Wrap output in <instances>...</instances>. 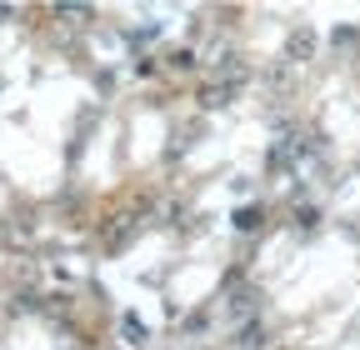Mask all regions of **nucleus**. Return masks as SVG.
Returning a JSON list of instances; mask_svg holds the SVG:
<instances>
[{"mask_svg":"<svg viewBox=\"0 0 360 350\" xmlns=\"http://www.w3.org/2000/svg\"><path fill=\"white\" fill-rule=\"evenodd\" d=\"M135 231H141V221H130V215H115V226H105V245L120 250V245L135 240Z\"/></svg>","mask_w":360,"mask_h":350,"instance_id":"f257e3e1","label":"nucleus"},{"mask_svg":"<svg viewBox=\"0 0 360 350\" xmlns=\"http://www.w3.org/2000/svg\"><path fill=\"white\" fill-rule=\"evenodd\" d=\"M231 96H236V85H225V80H210V85H200V105H205V110H220V105H231Z\"/></svg>","mask_w":360,"mask_h":350,"instance_id":"f03ea898","label":"nucleus"},{"mask_svg":"<svg viewBox=\"0 0 360 350\" xmlns=\"http://www.w3.org/2000/svg\"><path fill=\"white\" fill-rule=\"evenodd\" d=\"M120 335H125V345H141V340H146V330H141V320H135V316H120Z\"/></svg>","mask_w":360,"mask_h":350,"instance_id":"7ed1b4c3","label":"nucleus"},{"mask_svg":"<svg viewBox=\"0 0 360 350\" xmlns=\"http://www.w3.org/2000/svg\"><path fill=\"white\" fill-rule=\"evenodd\" d=\"M231 221H236V231H255V226H260V210H255V205H245V210H236V215H231Z\"/></svg>","mask_w":360,"mask_h":350,"instance_id":"20e7f679","label":"nucleus"},{"mask_svg":"<svg viewBox=\"0 0 360 350\" xmlns=\"http://www.w3.org/2000/svg\"><path fill=\"white\" fill-rule=\"evenodd\" d=\"M170 65H175V70H191V65H195V51H175Z\"/></svg>","mask_w":360,"mask_h":350,"instance_id":"39448f33","label":"nucleus"},{"mask_svg":"<svg viewBox=\"0 0 360 350\" xmlns=\"http://www.w3.org/2000/svg\"><path fill=\"white\" fill-rule=\"evenodd\" d=\"M310 46H315V40H310V35H305V30H300V35H295V40H290V56H305V51H310Z\"/></svg>","mask_w":360,"mask_h":350,"instance_id":"423d86ee","label":"nucleus"},{"mask_svg":"<svg viewBox=\"0 0 360 350\" xmlns=\"http://www.w3.org/2000/svg\"><path fill=\"white\" fill-rule=\"evenodd\" d=\"M6 15H15V11H11V6H0V20H6Z\"/></svg>","mask_w":360,"mask_h":350,"instance_id":"0eeeda50","label":"nucleus"}]
</instances>
